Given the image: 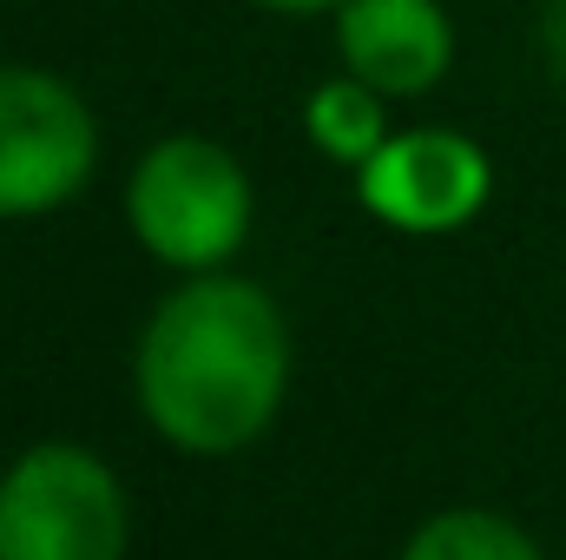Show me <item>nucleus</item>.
<instances>
[{
  "label": "nucleus",
  "instance_id": "obj_3",
  "mask_svg": "<svg viewBox=\"0 0 566 560\" xmlns=\"http://www.w3.org/2000/svg\"><path fill=\"white\" fill-rule=\"evenodd\" d=\"M126 488L80 442H40L0 475V560H126Z\"/></svg>",
  "mask_w": 566,
  "mask_h": 560
},
{
  "label": "nucleus",
  "instance_id": "obj_9",
  "mask_svg": "<svg viewBox=\"0 0 566 560\" xmlns=\"http://www.w3.org/2000/svg\"><path fill=\"white\" fill-rule=\"evenodd\" d=\"M541 46H547V60L566 73V0H547V13H541Z\"/></svg>",
  "mask_w": 566,
  "mask_h": 560
},
{
  "label": "nucleus",
  "instance_id": "obj_1",
  "mask_svg": "<svg viewBox=\"0 0 566 560\" xmlns=\"http://www.w3.org/2000/svg\"><path fill=\"white\" fill-rule=\"evenodd\" d=\"M139 409L185 455L258 442L290 390V336L271 290L231 271L185 278L139 336Z\"/></svg>",
  "mask_w": 566,
  "mask_h": 560
},
{
  "label": "nucleus",
  "instance_id": "obj_10",
  "mask_svg": "<svg viewBox=\"0 0 566 560\" xmlns=\"http://www.w3.org/2000/svg\"><path fill=\"white\" fill-rule=\"evenodd\" d=\"M258 7H277V13H336L343 0H258Z\"/></svg>",
  "mask_w": 566,
  "mask_h": 560
},
{
  "label": "nucleus",
  "instance_id": "obj_4",
  "mask_svg": "<svg viewBox=\"0 0 566 560\" xmlns=\"http://www.w3.org/2000/svg\"><path fill=\"white\" fill-rule=\"evenodd\" d=\"M99 165L93 106L46 66L0 60V218H40L86 191Z\"/></svg>",
  "mask_w": 566,
  "mask_h": 560
},
{
  "label": "nucleus",
  "instance_id": "obj_8",
  "mask_svg": "<svg viewBox=\"0 0 566 560\" xmlns=\"http://www.w3.org/2000/svg\"><path fill=\"white\" fill-rule=\"evenodd\" d=\"M402 560H547V554L514 521H501L488 508H448V515H434L409 535Z\"/></svg>",
  "mask_w": 566,
  "mask_h": 560
},
{
  "label": "nucleus",
  "instance_id": "obj_7",
  "mask_svg": "<svg viewBox=\"0 0 566 560\" xmlns=\"http://www.w3.org/2000/svg\"><path fill=\"white\" fill-rule=\"evenodd\" d=\"M303 133H310V145L323 158H336V165H369L382 152V139H389V93H376L356 73L323 80L303 100Z\"/></svg>",
  "mask_w": 566,
  "mask_h": 560
},
{
  "label": "nucleus",
  "instance_id": "obj_6",
  "mask_svg": "<svg viewBox=\"0 0 566 560\" xmlns=\"http://www.w3.org/2000/svg\"><path fill=\"white\" fill-rule=\"evenodd\" d=\"M343 73L389 100H422L454 60V20L441 0H343L336 7Z\"/></svg>",
  "mask_w": 566,
  "mask_h": 560
},
{
  "label": "nucleus",
  "instance_id": "obj_5",
  "mask_svg": "<svg viewBox=\"0 0 566 560\" xmlns=\"http://www.w3.org/2000/svg\"><path fill=\"white\" fill-rule=\"evenodd\" d=\"M356 191L389 231L441 238L474 225V211L494 191V165L468 133L416 126V133H389L369 165H356Z\"/></svg>",
  "mask_w": 566,
  "mask_h": 560
},
{
  "label": "nucleus",
  "instance_id": "obj_2",
  "mask_svg": "<svg viewBox=\"0 0 566 560\" xmlns=\"http://www.w3.org/2000/svg\"><path fill=\"white\" fill-rule=\"evenodd\" d=\"M126 225L145 251L185 278L218 271L251 238V178L205 133H171L133 165Z\"/></svg>",
  "mask_w": 566,
  "mask_h": 560
}]
</instances>
